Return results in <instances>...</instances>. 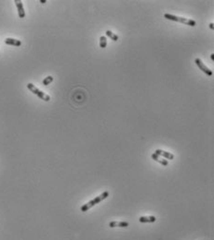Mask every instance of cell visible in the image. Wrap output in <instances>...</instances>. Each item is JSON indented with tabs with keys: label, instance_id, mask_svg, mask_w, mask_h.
Wrapping results in <instances>:
<instances>
[{
	"label": "cell",
	"instance_id": "1",
	"mask_svg": "<svg viewBox=\"0 0 214 240\" xmlns=\"http://www.w3.org/2000/svg\"><path fill=\"white\" fill-rule=\"evenodd\" d=\"M164 18H166L167 20L173 21H179L181 23H183V24H186V25H189V26H193L194 27V26L197 25V22L194 20L186 19V18H182V17H178V16H175V15H172V14H169V13H166L164 15Z\"/></svg>",
	"mask_w": 214,
	"mask_h": 240
},
{
	"label": "cell",
	"instance_id": "2",
	"mask_svg": "<svg viewBox=\"0 0 214 240\" xmlns=\"http://www.w3.org/2000/svg\"><path fill=\"white\" fill-rule=\"evenodd\" d=\"M27 88H28L31 92H33L34 94H36L37 97H39L41 100H43V101H45V102H49V101L51 100L50 95H47V94L44 93L43 91L39 90V89H38L35 85H33L32 83H28V84H27Z\"/></svg>",
	"mask_w": 214,
	"mask_h": 240
},
{
	"label": "cell",
	"instance_id": "3",
	"mask_svg": "<svg viewBox=\"0 0 214 240\" xmlns=\"http://www.w3.org/2000/svg\"><path fill=\"white\" fill-rule=\"evenodd\" d=\"M195 62H196V64L198 66V68L202 71V72H204V73L207 75V76H208V77H211L212 75H213V73H212V71L211 70H209L202 62H201V60L200 59H198V58H197L196 60H195Z\"/></svg>",
	"mask_w": 214,
	"mask_h": 240
},
{
	"label": "cell",
	"instance_id": "4",
	"mask_svg": "<svg viewBox=\"0 0 214 240\" xmlns=\"http://www.w3.org/2000/svg\"><path fill=\"white\" fill-rule=\"evenodd\" d=\"M15 4H16V7H17V9H18V14H19V17L20 18H24L25 17V11H24V9H23V5H22V2L21 0H15Z\"/></svg>",
	"mask_w": 214,
	"mask_h": 240
},
{
	"label": "cell",
	"instance_id": "5",
	"mask_svg": "<svg viewBox=\"0 0 214 240\" xmlns=\"http://www.w3.org/2000/svg\"><path fill=\"white\" fill-rule=\"evenodd\" d=\"M155 154H156V155H157V156H163V157L167 158V159H170V160H172V159L174 158V156H173L172 154H171V153H169V152H165V151H163V150H160V149H157V150H156Z\"/></svg>",
	"mask_w": 214,
	"mask_h": 240
},
{
	"label": "cell",
	"instance_id": "6",
	"mask_svg": "<svg viewBox=\"0 0 214 240\" xmlns=\"http://www.w3.org/2000/svg\"><path fill=\"white\" fill-rule=\"evenodd\" d=\"M5 43L7 45H10V46H15V47H20L21 45V41L18 40V39H14V38H6L5 39Z\"/></svg>",
	"mask_w": 214,
	"mask_h": 240
},
{
	"label": "cell",
	"instance_id": "7",
	"mask_svg": "<svg viewBox=\"0 0 214 240\" xmlns=\"http://www.w3.org/2000/svg\"><path fill=\"white\" fill-rule=\"evenodd\" d=\"M109 226L110 227H128L129 226V223H126V222H111L110 223H109Z\"/></svg>",
	"mask_w": 214,
	"mask_h": 240
},
{
	"label": "cell",
	"instance_id": "8",
	"mask_svg": "<svg viewBox=\"0 0 214 240\" xmlns=\"http://www.w3.org/2000/svg\"><path fill=\"white\" fill-rule=\"evenodd\" d=\"M156 217L155 216H150V217H140L139 218V222L140 223H154L156 222Z\"/></svg>",
	"mask_w": 214,
	"mask_h": 240
},
{
	"label": "cell",
	"instance_id": "9",
	"mask_svg": "<svg viewBox=\"0 0 214 240\" xmlns=\"http://www.w3.org/2000/svg\"><path fill=\"white\" fill-rule=\"evenodd\" d=\"M152 158H153L154 160L157 161V162H159V163L162 164L163 166H168V164H169V162H168L167 160H166V159H161V158L159 157V156L156 155L155 153L152 154Z\"/></svg>",
	"mask_w": 214,
	"mask_h": 240
},
{
	"label": "cell",
	"instance_id": "10",
	"mask_svg": "<svg viewBox=\"0 0 214 240\" xmlns=\"http://www.w3.org/2000/svg\"><path fill=\"white\" fill-rule=\"evenodd\" d=\"M94 205H95L94 200H90L89 202H88L87 204H85V205H83V206L81 207V211L85 212V211H87L88 209H89L91 207H93Z\"/></svg>",
	"mask_w": 214,
	"mask_h": 240
},
{
	"label": "cell",
	"instance_id": "11",
	"mask_svg": "<svg viewBox=\"0 0 214 240\" xmlns=\"http://www.w3.org/2000/svg\"><path fill=\"white\" fill-rule=\"evenodd\" d=\"M105 34H106V36H107L108 37H110L112 40H114V41H117V40H118V36H117L115 34H114L113 32H111L110 30H107Z\"/></svg>",
	"mask_w": 214,
	"mask_h": 240
},
{
	"label": "cell",
	"instance_id": "12",
	"mask_svg": "<svg viewBox=\"0 0 214 240\" xmlns=\"http://www.w3.org/2000/svg\"><path fill=\"white\" fill-rule=\"evenodd\" d=\"M107 46V39L105 36H101L100 38V47L102 49H105Z\"/></svg>",
	"mask_w": 214,
	"mask_h": 240
},
{
	"label": "cell",
	"instance_id": "13",
	"mask_svg": "<svg viewBox=\"0 0 214 240\" xmlns=\"http://www.w3.org/2000/svg\"><path fill=\"white\" fill-rule=\"evenodd\" d=\"M53 81V77L51 76H49V77H47L44 80H43V85L44 86H47V85H50L51 82Z\"/></svg>",
	"mask_w": 214,
	"mask_h": 240
},
{
	"label": "cell",
	"instance_id": "14",
	"mask_svg": "<svg viewBox=\"0 0 214 240\" xmlns=\"http://www.w3.org/2000/svg\"><path fill=\"white\" fill-rule=\"evenodd\" d=\"M93 200H94V203H95V205H96V204H98V203H100L101 201H103V199H102V197H101L100 196H99V197H97L96 198H95V199H93Z\"/></svg>",
	"mask_w": 214,
	"mask_h": 240
},
{
	"label": "cell",
	"instance_id": "15",
	"mask_svg": "<svg viewBox=\"0 0 214 240\" xmlns=\"http://www.w3.org/2000/svg\"><path fill=\"white\" fill-rule=\"evenodd\" d=\"M209 28H210V29H213V28H214V25H213V23H212V22L209 23Z\"/></svg>",
	"mask_w": 214,
	"mask_h": 240
},
{
	"label": "cell",
	"instance_id": "16",
	"mask_svg": "<svg viewBox=\"0 0 214 240\" xmlns=\"http://www.w3.org/2000/svg\"><path fill=\"white\" fill-rule=\"evenodd\" d=\"M40 3H42V4L46 3V0H40Z\"/></svg>",
	"mask_w": 214,
	"mask_h": 240
},
{
	"label": "cell",
	"instance_id": "17",
	"mask_svg": "<svg viewBox=\"0 0 214 240\" xmlns=\"http://www.w3.org/2000/svg\"><path fill=\"white\" fill-rule=\"evenodd\" d=\"M210 58H211V60H212V61H213V60H214V54H213V53H212V54H211V56H210Z\"/></svg>",
	"mask_w": 214,
	"mask_h": 240
}]
</instances>
